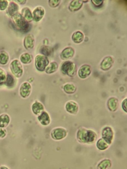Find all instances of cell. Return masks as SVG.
Here are the masks:
<instances>
[{"mask_svg": "<svg viewBox=\"0 0 127 169\" xmlns=\"http://www.w3.org/2000/svg\"><path fill=\"white\" fill-rule=\"evenodd\" d=\"M13 21L15 27L22 31L27 32L29 30L30 26L25 19L19 14H16L13 17Z\"/></svg>", "mask_w": 127, "mask_h": 169, "instance_id": "1", "label": "cell"}, {"mask_svg": "<svg viewBox=\"0 0 127 169\" xmlns=\"http://www.w3.org/2000/svg\"><path fill=\"white\" fill-rule=\"evenodd\" d=\"M49 61L45 57L38 56L36 57V66L39 71H44Z\"/></svg>", "mask_w": 127, "mask_h": 169, "instance_id": "2", "label": "cell"}, {"mask_svg": "<svg viewBox=\"0 0 127 169\" xmlns=\"http://www.w3.org/2000/svg\"><path fill=\"white\" fill-rule=\"evenodd\" d=\"M11 68L13 73L16 77H19L22 75L23 70L21 64L18 61H13L11 65Z\"/></svg>", "mask_w": 127, "mask_h": 169, "instance_id": "3", "label": "cell"}, {"mask_svg": "<svg viewBox=\"0 0 127 169\" xmlns=\"http://www.w3.org/2000/svg\"><path fill=\"white\" fill-rule=\"evenodd\" d=\"M31 90V87L30 85L27 83H24L21 88V95L24 98L27 97L29 95Z\"/></svg>", "mask_w": 127, "mask_h": 169, "instance_id": "4", "label": "cell"}, {"mask_svg": "<svg viewBox=\"0 0 127 169\" xmlns=\"http://www.w3.org/2000/svg\"><path fill=\"white\" fill-rule=\"evenodd\" d=\"M24 45L27 49H30L33 47L34 45V39L31 35H28L26 36L24 40Z\"/></svg>", "mask_w": 127, "mask_h": 169, "instance_id": "5", "label": "cell"}, {"mask_svg": "<svg viewBox=\"0 0 127 169\" xmlns=\"http://www.w3.org/2000/svg\"><path fill=\"white\" fill-rule=\"evenodd\" d=\"M44 10L41 7L36 9L34 12V18L35 20L38 21L42 18L44 14Z\"/></svg>", "mask_w": 127, "mask_h": 169, "instance_id": "6", "label": "cell"}, {"mask_svg": "<svg viewBox=\"0 0 127 169\" xmlns=\"http://www.w3.org/2000/svg\"><path fill=\"white\" fill-rule=\"evenodd\" d=\"M39 121L44 125H47L49 123L50 120L49 115L47 113L44 112L38 117Z\"/></svg>", "mask_w": 127, "mask_h": 169, "instance_id": "7", "label": "cell"}, {"mask_svg": "<svg viewBox=\"0 0 127 169\" xmlns=\"http://www.w3.org/2000/svg\"><path fill=\"white\" fill-rule=\"evenodd\" d=\"M9 118L7 115H2L0 116V127H4L7 126L9 122Z\"/></svg>", "mask_w": 127, "mask_h": 169, "instance_id": "8", "label": "cell"}, {"mask_svg": "<svg viewBox=\"0 0 127 169\" xmlns=\"http://www.w3.org/2000/svg\"><path fill=\"white\" fill-rule=\"evenodd\" d=\"M18 9V6L16 4L13 3H11L8 9L9 13L11 16H13L16 14Z\"/></svg>", "mask_w": 127, "mask_h": 169, "instance_id": "9", "label": "cell"}, {"mask_svg": "<svg viewBox=\"0 0 127 169\" xmlns=\"http://www.w3.org/2000/svg\"><path fill=\"white\" fill-rule=\"evenodd\" d=\"M52 137L54 139H62L65 136V133L60 129L56 130L52 133Z\"/></svg>", "mask_w": 127, "mask_h": 169, "instance_id": "10", "label": "cell"}, {"mask_svg": "<svg viewBox=\"0 0 127 169\" xmlns=\"http://www.w3.org/2000/svg\"><path fill=\"white\" fill-rule=\"evenodd\" d=\"M22 13L24 18L28 21L32 20V15L31 12L28 9L25 8L24 9L22 12Z\"/></svg>", "mask_w": 127, "mask_h": 169, "instance_id": "11", "label": "cell"}, {"mask_svg": "<svg viewBox=\"0 0 127 169\" xmlns=\"http://www.w3.org/2000/svg\"><path fill=\"white\" fill-rule=\"evenodd\" d=\"M32 108L35 114H38L43 110V106L40 103L36 102L33 105Z\"/></svg>", "mask_w": 127, "mask_h": 169, "instance_id": "12", "label": "cell"}, {"mask_svg": "<svg viewBox=\"0 0 127 169\" xmlns=\"http://www.w3.org/2000/svg\"><path fill=\"white\" fill-rule=\"evenodd\" d=\"M21 59L23 63H27L30 62L31 60V58L30 55L26 53L22 56Z\"/></svg>", "mask_w": 127, "mask_h": 169, "instance_id": "13", "label": "cell"}, {"mask_svg": "<svg viewBox=\"0 0 127 169\" xmlns=\"http://www.w3.org/2000/svg\"><path fill=\"white\" fill-rule=\"evenodd\" d=\"M8 60L7 55L5 54L2 53L0 56V63L3 64H5L7 63Z\"/></svg>", "mask_w": 127, "mask_h": 169, "instance_id": "14", "label": "cell"}, {"mask_svg": "<svg viewBox=\"0 0 127 169\" xmlns=\"http://www.w3.org/2000/svg\"><path fill=\"white\" fill-rule=\"evenodd\" d=\"M51 50L50 48L48 47H43L41 48V53L45 55L48 56L50 53Z\"/></svg>", "mask_w": 127, "mask_h": 169, "instance_id": "15", "label": "cell"}, {"mask_svg": "<svg viewBox=\"0 0 127 169\" xmlns=\"http://www.w3.org/2000/svg\"><path fill=\"white\" fill-rule=\"evenodd\" d=\"M56 66L54 63H51L48 67L46 69L47 73H51L54 72L56 68Z\"/></svg>", "mask_w": 127, "mask_h": 169, "instance_id": "16", "label": "cell"}, {"mask_svg": "<svg viewBox=\"0 0 127 169\" xmlns=\"http://www.w3.org/2000/svg\"><path fill=\"white\" fill-rule=\"evenodd\" d=\"M6 79V74L3 70L0 69V83L5 82Z\"/></svg>", "mask_w": 127, "mask_h": 169, "instance_id": "17", "label": "cell"}, {"mask_svg": "<svg viewBox=\"0 0 127 169\" xmlns=\"http://www.w3.org/2000/svg\"><path fill=\"white\" fill-rule=\"evenodd\" d=\"M13 79L10 75H8L7 80L6 81V84L8 86H11L13 84Z\"/></svg>", "mask_w": 127, "mask_h": 169, "instance_id": "18", "label": "cell"}, {"mask_svg": "<svg viewBox=\"0 0 127 169\" xmlns=\"http://www.w3.org/2000/svg\"><path fill=\"white\" fill-rule=\"evenodd\" d=\"M8 5L7 1H0V9L1 10H3L7 7Z\"/></svg>", "mask_w": 127, "mask_h": 169, "instance_id": "19", "label": "cell"}, {"mask_svg": "<svg viewBox=\"0 0 127 169\" xmlns=\"http://www.w3.org/2000/svg\"><path fill=\"white\" fill-rule=\"evenodd\" d=\"M5 133L3 129L0 128V137H3L5 136Z\"/></svg>", "mask_w": 127, "mask_h": 169, "instance_id": "20", "label": "cell"}, {"mask_svg": "<svg viewBox=\"0 0 127 169\" xmlns=\"http://www.w3.org/2000/svg\"><path fill=\"white\" fill-rule=\"evenodd\" d=\"M1 169H8L7 168L5 167H2L1 168Z\"/></svg>", "mask_w": 127, "mask_h": 169, "instance_id": "21", "label": "cell"}]
</instances>
